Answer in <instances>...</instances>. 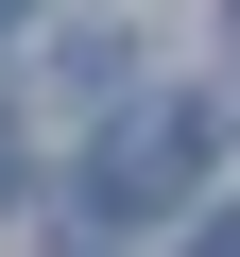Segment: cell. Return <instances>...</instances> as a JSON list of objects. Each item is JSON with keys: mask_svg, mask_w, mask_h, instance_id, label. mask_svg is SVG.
Returning a JSON list of instances; mask_svg holds the SVG:
<instances>
[{"mask_svg": "<svg viewBox=\"0 0 240 257\" xmlns=\"http://www.w3.org/2000/svg\"><path fill=\"white\" fill-rule=\"evenodd\" d=\"M206 172V103H120L86 138V223H172Z\"/></svg>", "mask_w": 240, "mask_h": 257, "instance_id": "cell-1", "label": "cell"}, {"mask_svg": "<svg viewBox=\"0 0 240 257\" xmlns=\"http://www.w3.org/2000/svg\"><path fill=\"white\" fill-rule=\"evenodd\" d=\"M189 257H240V206H223V223H206V240H189Z\"/></svg>", "mask_w": 240, "mask_h": 257, "instance_id": "cell-2", "label": "cell"}, {"mask_svg": "<svg viewBox=\"0 0 240 257\" xmlns=\"http://www.w3.org/2000/svg\"><path fill=\"white\" fill-rule=\"evenodd\" d=\"M18 18H35V0H0V35H18Z\"/></svg>", "mask_w": 240, "mask_h": 257, "instance_id": "cell-3", "label": "cell"}, {"mask_svg": "<svg viewBox=\"0 0 240 257\" xmlns=\"http://www.w3.org/2000/svg\"><path fill=\"white\" fill-rule=\"evenodd\" d=\"M223 18H240V0H223Z\"/></svg>", "mask_w": 240, "mask_h": 257, "instance_id": "cell-4", "label": "cell"}]
</instances>
